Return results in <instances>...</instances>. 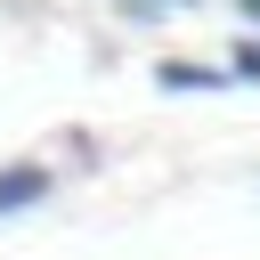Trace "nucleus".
<instances>
[{"instance_id": "nucleus-1", "label": "nucleus", "mask_w": 260, "mask_h": 260, "mask_svg": "<svg viewBox=\"0 0 260 260\" xmlns=\"http://www.w3.org/2000/svg\"><path fill=\"white\" fill-rule=\"evenodd\" d=\"M41 195H49V171H41V162H8V171H0V219L24 211V203H41Z\"/></svg>"}, {"instance_id": "nucleus-2", "label": "nucleus", "mask_w": 260, "mask_h": 260, "mask_svg": "<svg viewBox=\"0 0 260 260\" xmlns=\"http://www.w3.org/2000/svg\"><path fill=\"white\" fill-rule=\"evenodd\" d=\"M228 73H211V65H187V57H171L162 65V89H219Z\"/></svg>"}, {"instance_id": "nucleus-3", "label": "nucleus", "mask_w": 260, "mask_h": 260, "mask_svg": "<svg viewBox=\"0 0 260 260\" xmlns=\"http://www.w3.org/2000/svg\"><path fill=\"white\" fill-rule=\"evenodd\" d=\"M228 73H236V81H260V41H244V49L228 57Z\"/></svg>"}, {"instance_id": "nucleus-4", "label": "nucleus", "mask_w": 260, "mask_h": 260, "mask_svg": "<svg viewBox=\"0 0 260 260\" xmlns=\"http://www.w3.org/2000/svg\"><path fill=\"white\" fill-rule=\"evenodd\" d=\"M236 8H244V16H252V24H260V0H236Z\"/></svg>"}]
</instances>
